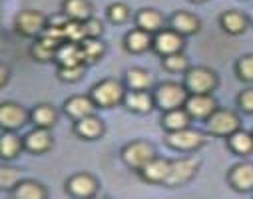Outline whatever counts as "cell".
Segmentation results:
<instances>
[{
	"mask_svg": "<svg viewBox=\"0 0 253 199\" xmlns=\"http://www.w3.org/2000/svg\"><path fill=\"white\" fill-rule=\"evenodd\" d=\"M219 78L208 66H194L183 72V86L189 94H213Z\"/></svg>",
	"mask_w": 253,
	"mask_h": 199,
	"instance_id": "obj_1",
	"label": "cell"
},
{
	"mask_svg": "<svg viewBox=\"0 0 253 199\" xmlns=\"http://www.w3.org/2000/svg\"><path fill=\"white\" fill-rule=\"evenodd\" d=\"M126 90L128 88H126L124 82L114 80V78H106V80H100L98 84L92 86L90 96L98 108H114V106L124 102Z\"/></svg>",
	"mask_w": 253,
	"mask_h": 199,
	"instance_id": "obj_2",
	"label": "cell"
},
{
	"mask_svg": "<svg viewBox=\"0 0 253 199\" xmlns=\"http://www.w3.org/2000/svg\"><path fill=\"white\" fill-rule=\"evenodd\" d=\"M187 96H189V92L185 90V86L183 84H177V82H162L154 90L156 108H160L162 112L183 108Z\"/></svg>",
	"mask_w": 253,
	"mask_h": 199,
	"instance_id": "obj_3",
	"label": "cell"
},
{
	"mask_svg": "<svg viewBox=\"0 0 253 199\" xmlns=\"http://www.w3.org/2000/svg\"><path fill=\"white\" fill-rule=\"evenodd\" d=\"M166 144L168 148L175 150V152H198L204 144H206V134H202L200 129L194 127H183V129H175V131H168L166 134Z\"/></svg>",
	"mask_w": 253,
	"mask_h": 199,
	"instance_id": "obj_4",
	"label": "cell"
},
{
	"mask_svg": "<svg viewBox=\"0 0 253 199\" xmlns=\"http://www.w3.org/2000/svg\"><path fill=\"white\" fill-rule=\"evenodd\" d=\"M200 158L196 156H185V158H179V159H173L171 165H169V175L166 179V187H181L185 183H189L200 171Z\"/></svg>",
	"mask_w": 253,
	"mask_h": 199,
	"instance_id": "obj_5",
	"label": "cell"
},
{
	"mask_svg": "<svg viewBox=\"0 0 253 199\" xmlns=\"http://www.w3.org/2000/svg\"><path fill=\"white\" fill-rule=\"evenodd\" d=\"M206 127L211 136L217 138H227L231 136L235 129L241 127V118L237 112L233 110H225V108H217L208 119H206Z\"/></svg>",
	"mask_w": 253,
	"mask_h": 199,
	"instance_id": "obj_6",
	"label": "cell"
},
{
	"mask_svg": "<svg viewBox=\"0 0 253 199\" xmlns=\"http://www.w3.org/2000/svg\"><path fill=\"white\" fill-rule=\"evenodd\" d=\"M152 158H156V148L146 140H136L122 148V159L130 169L140 171Z\"/></svg>",
	"mask_w": 253,
	"mask_h": 199,
	"instance_id": "obj_7",
	"label": "cell"
},
{
	"mask_svg": "<svg viewBox=\"0 0 253 199\" xmlns=\"http://www.w3.org/2000/svg\"><path fill=\"white\" fill-rule=\"evenodd\" d=\"M46 26H48V18L38 10H22L14 20L16 32L24 38H38Z\"/></svg>",
	"mask_w": 253,
	"mask_h": 199,
	"instance_id": "obj_8",
	"label": "cell"
},
{
	"mask_svg": "<svg viewBox=\"0 0 253 199\" xmlns=\"http://www.w3.org/2000/svg\"><path fill=\"white\" fill-rule=\"evenodd\" d=\"M185 36H181L179 32H175L173 28H162L160 32L154 34V42H152V48L156 54H160L162 58L164 56H169V54H175V52H181L185 42H183Z\"/></svg>",
	"mask_w": 253,
	"mask_h": 199,
	"instance_id": "obj_9",
	"label": "cell"
},
{
	"mask_svg": "<svg viewBox=\"0 0 253 199\" xmlns=\"http://www.w3.org/2000/svg\"><path fill=\"white\" fill-rule=\"evenodd\" d=\"M227 183L237 193H253V163L237 161L227 171Z\"/></svg>",
	"mask_w": 253,
	"mask_h": 199,
	"instance_id": "obj_10",
	"label": "cell"
},
{
	"mask_svg": "<svg viewBox=\"0 0 253 199\" xmlns=\"http://www.w3.org/2000/svg\"><path fill=\"white\" fill-rule=\"evenodd\" d=\"M30 119V112H26L16 102H2L0 104V129L16 131Z\"/></svg>",
	"mask_w": 253,
	"mask_h": 199,
	"instance_id": "obj_11",
	"label": "cell"
},
{
	"mask_svg": "<svg viewBox=\"0 0 253 199\" xmlns=\"http://www.w3.org/2000/svg\"><path fill=\"white\" fill-rule=\"evenodd\" d=\"M183 108L187 110L189 116H192V119L206 121L217 110V100L211 94H189Z\"/></svg>",
	"mask_w": 253,
	"mask_h": 199,
	"instance_id": "obj_12",
	"label": "cell"
},
{
	"mask_svg": "<svg viewBox=\"0 0 253 199\" xmlns=\"http://www.w3.org/2000/svg\"><path fill=\"white\" fill-rule=\"evenodd\" d=\"M98 191V181L90 173H74L66 181V193L76 199H88L94 197Z\"/></svg>",
	"mask_w": 253,
	"mask_h": 199,
	"instance_id": "obj_13",
	"label": "cell"
},
{
	"mask_svg": "<svg viewBox=\"0 0 253 199\" xmlns=\"http://www.w3.org/2000/svg\"><path fill=\"white\" fill-rule=\"evenodd\" d=\"M122 104L132 114H150L156 108L154 92L150 90H126Z\"/></svg>",
	"mask_w": 253,
	"mask_h": 199,
	"instance_id": "obj_14",
	"label": "cell"
},
{
	"mask_svg": "<svg viewBox=\"0 0 253 199\" xmlns=\"http://www.w3.org/2000/svg\"><path fill=\"white\" fill-rule=\"evenodd\" d=\"M22 140H24V150L30 152V154H34V156H40V154L50 152L52 150V144H54L50 129L48 127H38V125L34 129H30Z\"/></svg>",
	"mask_w": 253,
	"mask_h": 199,
	"instance_id": "obj_15",
	"label": "cell"
},
{
	"mask_svg": "<svg viewBox=\"0 0 253 199\" xmlns=\"http://www.w3.org/2000/svg\"><path fill=\"white\" fill-rule=\"evenodd\" d=\"M251 26V20L241 10H225L219 16V28L229 36H241Z\"/></svg>",
	"mask_w": 253,
	"mask_h": 199,
	"instance_id": "obj_16",
	"label": "cell"
},
{
	"mask_svg": "<svg viewBox=\"0 0 253 199\" xmlns=\"http://www.w3.org/2000/svg\"><path fill=\"white\" fill-rule=\"evenodd\" d=\"M169 28H173L175 32H179L181 36H194L200 32L202 28V20L194 14V12H187V10H177L169 16Z\"/></svg>",
	"mask_w": 253,
	"mask_h": 199,
	"instance_id": "obj_17",
	"label": "cell"
},
{
	"mask_svg": "<svg viewBox=\"0 0 253 199\" xmlns=\"http://www.w3.org/2000/svg\"><path fill=\"white\" fill-rule=\"evenodd\" d=\"M169 165H171L169 159L156 156V158H152V159L140 169V175H142V179H144L146 183H162V185H164L166 179H168V175H169Z\"/></svg>",
	"mask_w": 253,
	"mask_h": 199,
	"instance_id": "obj_18",
	"label": "cell"
},
{
	"mask_svg": "<svg viewBox=\"0 0 253 199\" xmlns=\"http://www.w3.org/2000/svg\"><path fill=\"white\" fill-rule=\"evenodd\" d=\"M104 129H106L104 121L96 114H90V116L74 121V134L80 140H98L104 136Z\"/></svg>",
	"mask_w": 253,
	"mask_h": 199,
	"instance_id": "obj_19",
	"label": "cell"
},
{
	"mask_svg": "<svg viewBox=\"0 0 253 199\" xmlns=\"http://www.w3.org/2000/svg\"><path fill=\"white\" fill-rule=\"evenodd\" d=\"M54 62H58V66H74V64H86L84 62V54H82V46L80 42H70L64 40L54 54Z\"/></svg>",
	"mask_w": 253,
	"mask_h": 199,
	"instance_id": "obj_20",
	"label": "cell"
},
{
	"mask_svg": "<svg viewBox=\"0 0 253 199\" xmlns=\"http://www.w3.org/2000/svg\"><path fill=\"white\" fill-rule=\"evenodd\" d=\"M96 104L92 100V96H72L64 102V114L70 118V119H80V118H86L90 114L96 112Z\"/></svg>",
	"mask_w": 253,
	"mask_h": 199,
	"instance_id": "obj_21",
	"label": "cell"
},
{
	"mask_svg": "<svg viewBox=\"0 0 253 199\" xmlns=\"http://www.w3.org/2000/svg\"><path fill=\"white\" fill-rule=\"evenodd\" d=\"M227 140V148L231 154L239 156V158H249L253 156V131H245V129H235L231 136L225 138Z\"/></svg>",
	"mask_w": 253,
	"mask_h": 199,
	"instance_id": "obj_22",
	"label": "cell"
},
{
	"mask_svg": "<svg viewBox=\"0 0 253 199\" xmlns=\"http://www.w3.org/2000/svg\"><path fill=\"white\" fill-rule=\"evenodd\" d=\"M152 42H154V34H150V32H146V30H142L138 26L124 36V48L128 50L130 54L148 52L152 48Z\"/></svg>",
	"mask_w": 253,
	"mask_h": 199,
	"instance_id": "obj_23",
	"label": "cell"
},
{
	"mask_svg": "<svg viewBox=\"0 0 253 199\" xmlns=\"http://www.w3.org/2000/svg\"><path fill=\"white\" fill-rule=\"evenodd\" d=\"M136 26L146 30V32H150V34H156L162 28H166V18L156 8H142L136 14Z\"/></svg>",
	"mask_w": 253,
	"mask_h": 199,
	"instance_id": "obj_24",
	"label": "cell"
},
{
	"mask_svg": "<svg viewBox=\"0 0 253 199\" xmlns=\"http://www.w3.org/2000/svg\"><path fill=\"white\" fill-rule=\"evenodd\" d=\"M62 14L68 20L84 22L92 16V4L88 0H64L62 2Z\"/></svg>",
	"mask_w": 253,
	"mask_h": 199,
	"instance_id": "obj_25",
	"label": "cell"
},
{
	"mask_svg": "<svg viewBox=\"0 0 253 199\" xmlns=\"http://www.w3.org/2000/svg\"><path fill=\"white\" fill-rule=\"evenodd\" d=\"M24 150V140L16 136V131H6L0 134V158L2 159H14Z\"/></svg>",
	"mask_w": 253,
	"mask_h": 199,
	"instance_id": "obj_26",
	"label": "cell"
},
{
	"mask_svg": "<svg viewBox=\"0 0 253 199\" xmlns=\"http://www.w3.org/2000/svg\"><path fill=\"white\" fill-rule=\"evenodd\" d=\"M12 195L18 199H44V197H48V191L40 181L20 179L16 183V187L12 189Z\"/></svg>",
	"mask_w": 253,
	"mask_h": 199,
	"instance_id": "obj_27",
	"label": "cell"
},
{
	"mask_svg": "<svg viewBox=\"0 0 253 199\" xmlns=\"http://www.w3.org/2000/svg\"><path fill=\"white\" fill-rule=\"evenodd\" d=\"M192 123V116L187 114L185 108H175V110H168L162 116V127L166 131H175V129H183Z\"/></svg>",
	"mask_w": 253,
	"mask_h": 199,
	"instance_id": "obj_28",
	"label": "cell"
},
{
	"mask_svg": "<svg viewBox=\"0 0 253 199\" xmlns=\"http://www.w3.org/2000/svg\"><path fill=\"white\" fill-rule=\"evenodd\" d=\"M124 84L128 90H150L154 86V76L144 68H130L124 76Z\"/></svg>",
	"mask_w": 253,
	"mask_h": 199,
	"instance_id": "obj_29",
	"label": "cell"
},
{
	"mask_svg": "<svg viewBox=\"0 0 253 199\" xmlns=\"http://www.w3.org/2000/svg\"><path fill=\"white\" fill-rule=\"evenodd\" d=\"M30 119H32V123L38 125V127H48V129H52V127L56 125V121H58V112H56V108L50 106V104H38V106L30 112Z\"/></svg>",
	"mask_w": 253,
	"mask_h": 199,
	"instance_id": "obj_30",
	"label": "cell"
},
{
	"mask_svg": "<svg viewBox=\"0 0 253 199\" xmlns=\"http://www.w3.org/2000/svg\"><path fill=\"white\" fill-rule=\"evenodd\" d=\"M80 46H82V54H84L86 66L100 62V58L106 54V46H104V42L100 38H84L80 42Z\"/></svg>",
	"mask_w": 253,
	"mask_h": 199,
	"instance_id": "obj_31",
	"label": "cell"
},
{
	"mask_svg": "<svg viewBox=\"0 0 253 199\" xmlns=\"http://www.w3.org/2000/svg\"><path fill=\"white\" fill-rule=\"evenodd\" d=\"M235 76L245 84H253V54H243L235 62Z\"/></svg>",
	"mask_w": 253,
	"mask_h": 199,
	"instance_id": "obj_32",
	"label": "cell"
},
{
	"mask_svg": "<svg viewBox=\"0 0 253 199\" xmlns=\"http://www.w3.org/2000/svg\"><path fill=\"white\" fill-rule=\"evenodd\" d=\"M162 66L168 72H171V74H183L189 68V62H187V56L183 52H175V54L164 56Z\"/></svg>",
	"mask_w": 253,
	"mask_h": 199,
	"instance_id": "obj_33",
	"label": "cell"
},
{
	"mask_svg": "<svg viewBox=\"0 0 253 199\" xmlns=\"http://www.w3.org/2000/svg\"><path fill=\"white\" fill-rule=\"evenodd\" d=\"M86 72V64H74V66H58V78L66 84H74L82 80Z\"/></svg>",
	"mask_w": 253,
	"mask_h": 199,
	"instance_id": "obj_34",
	"label": "cell"
},
{
	"mask_svg": "<svg viewBox=\"0 0 253 199\" xmlns=\"http://www.w3.org/2000/svg\"><path fill=\"white\" fill-rule=\"evenodd\" d=\"M20 181V171L8 165H0V191H12Z\"/></svg>",
	"mask_w": 253,
	"mask_h": 199,
	"instance_id": "obj_35",
	"label": "cell"
},
{
	"mask_svg": "<svg viewBox=\"0 0 253 199\" xmlns=\"http://www.w3.org/2000/svg\"><path fill=\"white\" fill-rule=\"evenodd\" d=\"M106 16L114 24H124L126 20L130 18V8H128V4H124V2H114V4L108 6Z\"/></svg>",
	"mask_w": 253,
	"mask_h": 199,
	"instance_id": "obj_36",
	"label": "cell"
},
{
	"mask_svg": "<svg viewBox=\"0 0 253 199\" xmlns=\"http://www.w3.org/2000/svg\"><path fill=\"white\" fill-rule=\"evenodd\" d=\"M54 54H56V50H52L50 46L42 44L40 40H36V42L30 46V56H32L36 62H52V60H54Z\"/></svg>",
	"mask_w": 253,
	"mask_h": 199,
	"instance_id": "obj_37",
	"label": "cell"
},
{
	"mask_svg": "<svg viewBox=\"0 0 253 199\" xmlns=\"http://www.w3.org/2000/svg\"><path fill=\"white\" fill-rule=\"evenodd\" d=\"M237 108L243 114L253 116V88H245L237 94Z\"/></svg>",
	"mask_w": 253,
	"mask_h": 199,
	"instance_id": "obj_38",
	"label": "cell"
},
{
	"mask_svg": "<svg viewBox=\"0 0 253 199\" xmlns=\"http://www.w3.org/2000/svg\"><path fill=\"white\" fill-rule=\"evenodd\" d=\"M84 32H86V38H100L104 34V26L98 18L90 16L88 20H84Z\"/></svg>",
	"mask_w": 253,
	"mask_h": 199,
	"instance_id": "obj_39",
	"label": "cell"
},
{
	"mask_svg": "<svg viewBox=\"0 0 253 199\" xmlns=\"http://www.w3.org/2000/svg\"><path fill=\"white\" fill-rule=\"evenodd\" d=\"M8 80H10V68H8L6 64L0 62V88L6 86V84H8Z\"/></svg>",
	"mask_w": 253,
	"mask_h": 199,
	"instance_id": "obj_40",
	"label": "cell"
},
{
	"mask_svg": "<svg viewBox=\"0 0 253 199\" xmlns=\"http://www.w3.org/2000/svg\"><path fill=\"white\" fill-rule=\"evenodd\" d=\"M189 2H194V4H204V2H208V0H189Z\"/></svg>",
	"mask_w": 253,
	"mask_h": 199,
	"instance_id": "obj_41",
	"label": "cell"
},
{
	"mask_svg": "<svg viewBox=\"0 0 253 199\" xmlns=\"http://www.w3.org/2000/svg\"><path fill=\"white\" fill-rule=\"evenodd\" d=\"M4 46V40H2V34H0V48H2Z\"/></svg>",
	"mask_w": 253,
	"mask_h": 199,
	"instance_id": "obj_42",
	"label": "cell"
},
{
	"mask_svg": "<svg viewBox=\"0 0 253 199\" xmlns=\"http://www.w3.org/2000/svg\"><path fill=\"white\" fill-rule=\"evenodd\" d=\"M249 20H251V26H253V12H251V16H249Z\"/></svg>",
	"mask_w": 253,
	"mask_h": 199,
	"instance_id": "obj_43",
	"label": "cell"
}]
</instances>
